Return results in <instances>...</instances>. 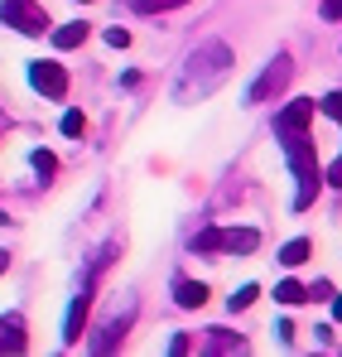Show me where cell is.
Segmentation results:
<instances>
[{
	"mask_svg": "<svg viewBox=\"0 0 342 357\" xmlns=\"http://www.w3.org/2000/svg\"><path fill=\"white\" fill-rule=\"evenodd\" d=\"M5 266H10V256H5V251H0V271H5Z\"/></svg>",
	"mask_w": 342,
	"mask_h": 357,
	"instance_id": "cell-26",
	"label": "cell"
},
{
	"mask_svg": "<svg viewBox=\"0 0 342 357\" xmlns=\"http://www.w3.org/2000/svg\"><path fill=\"white\" fill-rule=\"evenodd\" d=\"M309 251H313V246H309V237H294V241H285L280 261H285V266H304V261H309Z\"/></svg>",
	"mask_w": 342,
	"mask_h": 357,
	"instance_id": "cell-12",
	"label": "cell"
},
{
	"mask_svg": "<svg viewBox=\"0 0 342 357\" xmlns=\"http://www.w3.org/2000/svg\"><path fill=\"white\" fill-rule=\"evenodd\" d=\"M173 299H178L183 309H203V304H208V285H203V280H183V275H178V280H173Z\"/></svg>",
	"mask_w": 342,
	"mask_h": 357,
	"instance_id": "cell-9",
	"label": "cell"
},
{
	"mask_svg": "<svg viewBox=\"0 0 342 357\" xmlns=\"http://www.w3.org/2000/svg\"><path fill=\"white\" fill-rule=\"evenodd\" d=\"M107 44H111V49H125V44H130V34L116 24V29H107Z\"/></svg>",
	"mask_w": 342,
	"mask_h": 357,
	"instance_id": "cell-20",
	"label": "cell"
},
{
	"mask_svg": "<svg viewBox=\"0 0 342 357\" xmlns=\"http://www.w3.org/2000/svg\"><path fill=\"white\" fill-rule=\"evenodd\" d=\"M275 299H280V304H304L309 290H304L299 280H280V285H275Z\"/></svg>",
	"mask_w": 342,
	"mask_h": 357,
	"instance_id": "cell-13",
	"label": "cell"
},
{
	"mask_svg": "<svg viewBox=\"0 0 342 357\" xmlns=\"http://www.w3.org/2000/svg\"><path fill=\"white\" fill-rule=\"evenodd\" d=\"M323 112L333 121H342V92H328V97H323Z\"/></svg>",
	"mask_w": 342,
	"mask_h": 357,
	"instance_id": "cell-19",
	"label": "cell"
},
{
	"mask_svg": "<svg viewBox=\"0 0 342 357\" xmlns=\"http://www.w3.org/2000/svg\"><path fill=\"white\" fill-rule=\"evenodd\" d=\"M261 246V232L256 227H212V232H198L193 237V251H256Z\"/></svg>",
	"mask_w": 342,
	"mask_h": 357,
	"instance_id": "cell-3",
	"label": "cell"
},
{
	"mask_svg": "<svg viewBox=\"0 0 342 357\" xmlns=\"http://www.w3.org/2000/svg\"><path fill=\"white\" fill-rule=\"evenodd\" d=\"M275 333H280V343H294V324H289V319H280V324H275Z\"/></svg>",
	"mask_w": 342,
	"mask_h": 357,
	"instance_id": "cell-23",
	"label": "cell"
},
{
	"mask_svg": "<svg viewBox=\"0 0 342 357\" xmlns=\"http://www.w3.org/2000/svg\"><path fill=\"white\" fill-rule=\"evenodd\" d=\"M92 285H97V275H87V280H82V290L72 295V304H68V319H63V343H68V348H72V343L82 338L87 309H92Z\"/></svg>",
	"mask_w": 342,
	"mask_h": 357,
	"instance_id": "cell-5",
	"label": "cell"
},
{
	"mask_svg": "<svg viewBox=\"0 0 342 357\" xmlns=\"http://www.w3.org/2000/svg\"><path fill=\"white\" fill-rule=\"evenodd\" d=\"M289 73H294V68H289V59L280 54V59H275L270 68H265V73H261V77H256V82H251V87H246V102L256 107V102H265L270 92H280V87L289 82Z\"/></svg>",
	"mask_w": 342,
	"mask_h": 357,
	"instance_id": "cell-6",
	"label": "cell"
},
{
	"mask_svg": "<svg viewBox=\"0 0 342 357\" xmlns=\"http://www.w3.org/2000/svg\"><path fill=\"white\" fill-rule=\"evenodd\" d=\"M328 183H338V188H342V155L333 160V169H328Z\"/></svg>",
	"mask_w": 342,
	"mask_h": 357,
	"instance_id": "cell-24",
	"label": "cell"
},
{
	"mask_svg": "<svg viewBox=\"0 0 342 357\" xmlns=\"http://www.w3.org/2000/svg\"><path fill=\"white\" fill-rule=\"evenodd\" d=\"M34 169H39V174L49 178V174H58V160L49 155V150H34Z\"/></svg>",
	"mask_w": 342,
	"mask_h": 357,
	"instance_id": "cell-17",
	"label": "cell"
},
{
	"mask_svg": "<svg viewBox=\"0 0 342 357\" xmlns=\"http://www.w3.org/2000/svg\"><path fill=\"white\" fill-rule=\"evenodd\" d=\"M82 130H87V116L82 112H68L63 116V135H82Z\"/></svg>",
	"mask_w": 342,
	"mask_h": 357,
	"instance_id": "cell-18",
	"label": "cell"
},
{
	"mask_svg": "<svg viewBox=\"0 0 342 357\" xmlns=\"http://www.w3.org/2000/svg\"><path fill=\"white\" fill-rule=\"evenodd\" d=\"M140 15H155V10H178V5H188V0H130Z\"/></svg>",
	"mask_w": 342,
	"mask_h": 357,
	"instance_id": "cell-15",
	"label": "cell"
},
{
	"mask_svg": "<svg viewBox=\"0 0 342 357\" xmlns=\"http://www.w3.org/2000/svg\"><path fill=\"white\" fill-rule=\"evenodd\" d=\"M309 121H313V102H289L285 112L275 116V135H285V130H309Z\"/></svg>",
	"mask_w": 342,
	"mask_h": 357,
	"instance_id": "cell-8",
	"label": "cell"
},
{
	"mask_svg": "<svg viewBox=\"0 0 342 357\" xmlns=\"http://www.w3.org/2000/svg\"><path fill=\"white\" fill-rule=\"evenodd\" d=\"M333 319H342V295H338V299H333Z\"/></svg>",
	"mask_w": 342,
	"mask_h": 357,
	"instance_id": "cell-25",
	"label": "cell"
},
{
	"mask_svg": "<svg viewBox=\"0 0 342 357\" xmlns=\"http://www.w3.org/2000/svg\"><path fill=\"white\" fill-rule=\"evenodd\" d=\"M212 333H217V338H212V343H208V353H241V348H246V343H241V338H231L227 328H212Z\"/></svg>",
	"mask_w": 342,
	"mask_h": 357,
	"instance_id": "cell-14",
	"label": "cell"
},
{
	"mask_svg": "<svg viewBox=\"0 0 342 357\" xmlns=\"http://www.w3.org/2000/svg\"><path fill=\"white\" fill-rule=\"evenodd\" d=\"M323 20H342V0H323Z\"/></svg>",
	"mask_w": 342,
	"mask_h": 357,
	"instance_id": "cell-22",
	"label": "cell"
},
{
	"mask_svg": "<svg viewBox=\"0 0 342 357\" xmlns=\"http://www.w3.org/2000/svg\"><path fill=\"white\" fill-rule=\"evenodd\" d=\"M256 295H261V285H241V290L231 295V314H236V309H251V304H256Z\"/></svg>",
	"mask_w": 342,
	"mask_h": 357,
	"instance_id": "cell-16",
	"label": "cell"
},
{
	"mask_svg": "<svg viewBox=\"0 0 342 357\" xmlns=\"http://www.w3.org/2000/svg\"><path fill=\"white\" fill-rule=\"evenodd\" d=\"M0 353H24V324L20 319H0Z\"/></svg>",
	"mask_w": 342,
	"mask_h": 357,
	"instance_id": "cell-10",
	"label": "cell"
},
{
	"mask_svg": "<svg viewBox=\"0 0 342 357\" xmlns=\"http://www.w3.org/2000/svg\"><path fill=\"white\" fill-rule=\"evenodd\" d=\"M77 44H87V24H63V29H54V49H77Z\"/></svg>",
	"mask_w": 342,
	"mask_h": 357,
	"instance_id": "cell-11",
	"label": "cell"
},
{
	"mask_svg": "<svg viewBox=\"0 0 342 357\" xmlns=\"http://www.w3.org/2000/svg\"><path fill=\"white\" fill-rule=\"evenodd\" d=\"M280 145H285V160H289V169H294V178H299L294 208L304 213V208L318 198V183H323V174H318V155H313V135H309V130H285Z\"/></svg>",
	"mask_w": 342,
	"mask_h": 357,
	"instance_id": "cell-2",
	"label": "cell"
},
{
	"mask_svg": "<svg viewBox=\"0 0 342 357\" xmlns=\"http://www.w3.org/2000/svg\"><path fill=\"white\" fill-rule=\"evenodd\" d=\"M29 82H34V92H44V97H54V102L68 97V73H63L58 63H29Z\"/></svg>",
	"mask_w": 342,
	"mask_h": 357,
	"instance_id": "cell-7",
	"label": "cell"
},
{
	"mask_svg": "<svg viewBox=\"0 0 342 357\" xmlns=\"http://www.w3.org/2000/svg\"><path fill=\"white\" fill-rule=\"evenodd\" d=\"M231 73V49L227 44H198L193 54H188V63H183V73H178V87H173V97L178 102H193V97H208L222 77Z\"/></svg>",
	"mask_w": 342,
	"mask_h": 357,
	"instance_id": "cell-1",
	"label": "cell"
},
{
	"mask_svg": "<svg viewBox=\"0 0 342 357\" xmlns=\"http://www.w3.org/2000/svg\"><path fill=\"white\" fill-rule=\"evenodd\" d=\"M0 24L20 29V34H44L49 29V15L39 0H0Z\"/></svg>",
	"mask_w": 342,
	"mask_h": 357,
	"instance_id": "cell-4",
	"label": "cell"
},
{
	"mask_svg": "<svg viewBox=\"0 0 342 357\" xmlns=\"http://www.w3.org/2000/svg\"><path fill=\"white\" fill-rule=\"evenodd\" d=\"M188 348H193V343H188L183 333H173V338H169V353H173V357H183V353H188Z\"/></svg>",
	"mask_w": 342,
	"mask_h": 357,
	"instance_id": "cell-21",
	"label": "cell"
}]
</instances>
